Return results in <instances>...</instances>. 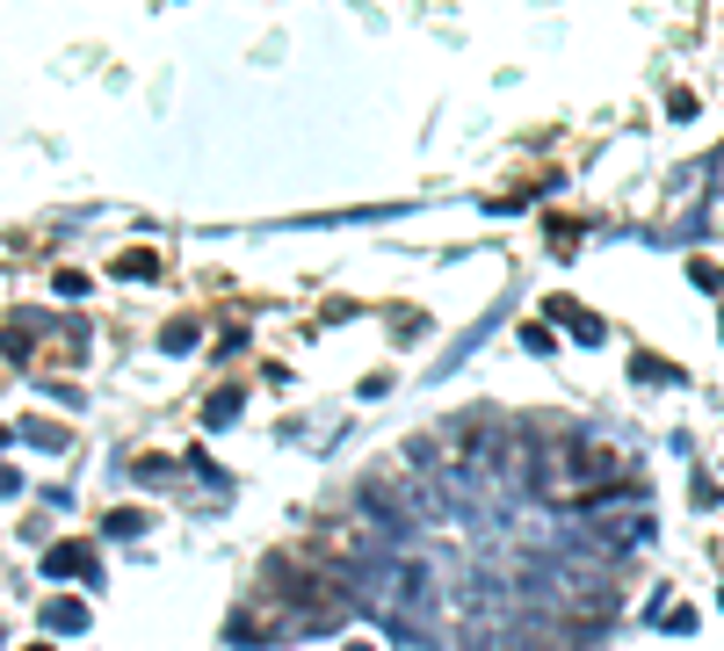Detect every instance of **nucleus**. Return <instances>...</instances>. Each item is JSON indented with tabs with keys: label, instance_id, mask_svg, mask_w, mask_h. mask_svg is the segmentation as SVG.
Returning a JSON list of instances; mask_svg holds the SVG:
<instances>
[{
	"label": "nucleus",
	"instance_id": "1",
	"mask_svg": "<svg viewBox=\"0 0 724 651\" xmlns=\"http://www.w3.org/2000/svg\"><path fill=\"white\" fill-rule=\"evenodd\" d=\"M44 572H52V580H87V586H95V550H87V543H58L52 558H44Z\"/></svg>",
	"mask_w": 724,
	"mask_h": 651
},
{
	"label": "nucleus",
	"instance_id": "2",
	"mask_svg": "<svg viewBox=\"0 0 724 651\" xmlns=\"http://www.w3.org/2000/svg\"><path fill=\"white\" fill-rule=\"evenodd\" d=\"M551 319H558V325H572L580 341H602V333H608V325L594 319V311H580V305H572V297H551Z\"/></svg>",
	"mask_w": 724,
	"mask_h": 651
},
{
	"label": "nucleus",
	"instance_id": "3",
	"mask_svg": "<svg viewBox=\"0 0 724 651\" xmlns=\"http://www.w3.org/2000/svg\"><path fill=\"white\" fill-rule=\"evenodd\" d=\"M44 622H52V630H66V637H80V630H87V600H52V608H44Z\"/></svg>",
	"mask_w": 724,
	"mask_h": 651
},
{
	"label": "nucleus",
	"instance_id": "4",
	"mask_svg": "<svg viewBox=\"0 0 724 651\" xmlns=\"http://www.w3.org/2000/svg\"><path fill=\"white\" fill-rule=\"evenodd\" d=\"M210 428H232V420H240V391H218L210 398V412H204Z\"/></svg>",
	"mask_w": 724,
	"mask_h": 651
},
{
	"label": "nucleus",
	"instance_id": "5",
	"mask_svg": "<svg viewBox=\"0 0 724 651\" xmlns=\"http://www.w3.org/2000/svg\"><path fill=\"white\" fill-rule=\"evenodd\" d=\"M102 529H109V536H123V543H131V536H145V515H139V507H123V515H109Z\"/></svg>",
	"mask_w": 724,
	"mask_h": 651
},
{
	"label": "nucleus",
	"instance_id": "6",
	"mask_svg": "<svg viewBox=\"0 0 724 651\" xmlns=\"http://www.w3.org/2000/svg\"><path fill=\"white\" fill-rule=\"evenodd\" d=\"M22 434H30L36 449H66V428H52V420H30V428H22Z\"/></svg>",
	"mask_w": 724,
	"mask_h": 651
},
{
	"label": "nucleus",
	"instance_id": "7",
	"mask_svg": "<svg viewBox=\"0 0 724 651\" xmlns=\"http://www.w3.org/2000/svg\"><path fill=\"white\" fill-rule=\"evenodd\" d=\"M131 478H139V485H167V478H174V463H167V456H145Z\"/></svg>",
	"mask_w": 724,
	"mask_h": 651
},
{
	"label": "nucleus",
	"instance_id": "8",
	"mask_svg": "<svg viewBox=\"0 0 724 651\" xmlns=\"http://www.w3.org/2000/svg\"><path fill=\"white\" fill-rule=\"evenodd\" d=\"M153 268H160V261L145 254V246H139V254H123V261H117V275H131V283H145V275H153Z\"/></svg>",
	"mask_w": 724,
	"mask_h": 651
},
{
	"label": "nucleus",
	"instance_id": "9",
	"mask_svg": "<svg viewBox=\"0 0 724 651\" xmlns=\"http://www.w3.org/2000/svg\"><path fill=\"white\" fill-rule=\"evenodd\" d=\"M174 347H196V319H174L167 325V355H174Z\"/></svg>",
	"mask_w": 724,
	"mask_h": 651
},
{
	"label": "nucleus",
	"instance_id": "10",
	"mask_svg": "<svg viewBox=\"0 0 724 651\" xmlns=\"http://www.w3.org/2000/svg\"><path fill=\"white\" fill-rule=\"evenodd\" d=\"M522 347L529 355H551V325H522Z\"/></svg>",
	"mask_w": 724,
	"mask_h": 651
},
{
	"label": "nucleus",
	"instance_id": "11",
	"mask_svg": "<svg viewBox=\"0 0 724 651\" xmlns=\"http://www.w3.org/2000/svg\"><path fill=\"white\" fill-rule=\"evenodd\" d=\"M630 369H638V377H652V384H673V369H667V362H652V355H638Z\"/></svg>",
	"mask_w": 724,
	"mask_h": 651
},
{
	"label": "nucleus",
	"instance_id": "12",
	"mask_svg": "<svg viewBox=\"0 0 724 651\" xmlns=\"http://www.w3.org/2000/svg\"><path fill=\"white\" fill-rule=\"evenodd\" d=\"M15 493H22V478L8 471V463H0V499H15Z\"/></svg>",
	"mask_w": 724,
	"mask_h": 651
},
{
	"label": "nucleus",
	"instance_id": "13",
	"mask_svg": "<svg viewBox=\"0 0 724 651\" xmlns=\"http://www.w3.org/2000/svg\"><path fill=\"white\" fill-rule=\"evenodd\" d=\"M0 644H8V637H0Z\"/></svg>",
	"mask_w": 724,
	"mask_h": 651
}]
</instances>
